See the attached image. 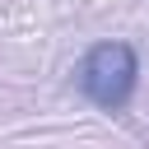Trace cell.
Here are the masks:
<instances>
[{
    "label": "cell",
    "instance_id": "6da1fadb",
    "mask_svg": "<svg viewBox=\"0 0 149 149\" xmlns=\"http://www.w3.org/2000/svg\"><path fill=\"white\" fill-rule=\"evenodd\" d=\"M74 79H79V93L88 102L116 112V107L130 102V93L140 84V56H135L130 42H98V47L84 51Z\"/></svg>",
    "mask_w": 149,
    "mask_h": 149
}]
</instances>
